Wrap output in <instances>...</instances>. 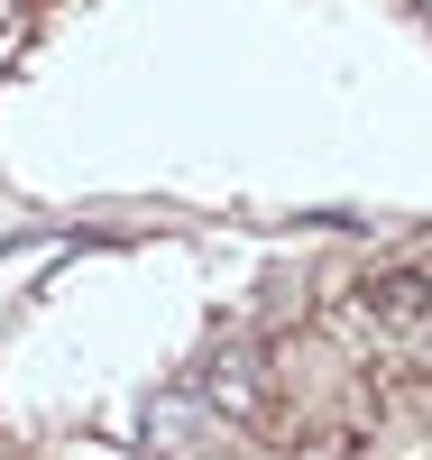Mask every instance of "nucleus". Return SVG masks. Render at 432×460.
<instances>
[{
  "mask_svg": "<svg viewBox=\"0 0 432 460\" xmlns=\"http://www.w3.org/2000/svg\"><path fill=\"white\" fill-rule=\"evenodd\" d=\"M184 387L203 396L230 433H277V414H286V359H267L258 341H240V332H212L203 350H193Z\"/></svg>",
  "mask_w": 432,
  "mask_h": 460,
  "instance_id": "1",
  "label": "nucleus"
},
{
  "mask_svg": "<svg viewBox=\"0 0 432 460\" xmlns=\"http://www.w3.org/2000/svg\"><path fill=\"white\" fill-rule=\"evenodd\" d=\"M331 323L349 341H377V350H423L432 341V267L396 258V267H368V277H349Z\"/></svg>",
  "mask_w": 432,
  "mask_h": 460,
  "instance_id": "2",
  "label": "nucleus"
},
{
  "mask_svg": "<svg viewBox=\"0 0 432 460\" xmlns=\"http://www.w3.org/2000/svg\"><path fill=\"white\" fill-rule=\"evenodd\" d=\"M138 442H147V460H203V451L230 442V424L175 377V387H156V396L138 405Z\"/></svg>",
  "mask_w": 432,
  "mask_h": 460,
  "instance_id": "3",
  "label": "nucleus"
}]
</instances>
